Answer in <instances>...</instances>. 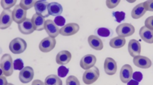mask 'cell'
I'll return each mask as SVG.
<instances>
[{
  "mask_svg": "<svg viewBox=\"0 0 153 85\" xmlns=\"http://www.w3.org/2000/svg\"><path fill=\"white\" fill-rule=\"evenodd\" d=\"M0 66L1 73H3L5 76H10L13 74V61L10 54L5 53L1 57Z\"/></svg>",
  "mask_w": 153,
  "mask_h": 85,
  "instance_id": "1",
  "label": "cell"
},
{
  "mask_svg": "<svg viewBox=\"0 0 153 85\" xmlns=\"http://www.w3.org/2000/svg\"><path fill=\"white\" fill-rule=\"evenodd\" d=\"M27 48V42L21 38H16L10 42L9 48L14 54H20L23 53Z\"/></svg>",
  "mask_w": 153,
  "mask_h": 85,
  "instance_id": "2",
  "label": "cell"
},
{
  "mask_svg": "<svg viewBox=\"0 0 153 85\" xmlns=\"http://www.w3.org/2000/svg\"><path fill=\"white\" fill-rule=\"evenodd\" d=\"M100 77V70L97 67L94 66L91 69L86 70L83 74V81L84 84H92Z\"/></svg>",
  "mask_w": 153,
  "mask_h": 85,
  "instance_id": "3",
  "label": "cell"
},
{
  "mask_svg": "<svg viewBox=\"0 0 153 85\" xmlns=\"http://www.w3.org/2000/svg\"><path fill=\"white\" fill-rule=\"evenodd\" d=\"M135 32V28L131 24L123 23L119 25L116 28V33L118 36L122 38H126L132 35Z\"/></svg>",
  "mask_w": 153,
  "mask_h": 85,
  "instance_id": "4",
  "label": "cell"
},
{
  "mask_svg": "<svg viewBox=\"0 0 153 85\" xmlns=\"http://www.w3.org/2000/svg\"><path fill=\"white\" fill-rule=\"evenodd\" d=\"M13 22V10H4L0 16V28L1 30L8 28Z\"/></svg>",
  "mask_w": 153,
  "mask_h": 85,
  "instance_id": "5",
  "label": "cell"
},
{
  "mask_svg": "<svg viewBox=\"0 0 153 85\" xmlns=\"http://www.w3.org/2000/svg\"><path fill=\"white\" fill-rule=\"evenodd\" d=\"M56 45V40L55 38H52V37H47L44 38L42 41L40 42L39 48V50L43 53H49L54 48Z\"/></svg>",
  "mask_w": 153,
  "mask_h": 85,
  "instance_id": "6",
  "label": "cell"
},
{
  "mask_svg": "<svg viewBox=\"0 0 153 85\" xmlns=\"http://www.w3.org/2000/svg\"><path fill=\"white\" fill-rule=\"evenodd\" d=\"M33 76H34V71L33 68L30 66H25L20 71L19 79L23 84L30 82L33 80Z\"/></svg>",
  "mask_w": 153,
  "mask_h": 85,
  "instance_id": "7",
  "label": "cell"
},
{
  "mask_svg": "<svg viewBox=\"0 0 153 85\" xmlns=\"http://www.w3.org/2000/svg\"><path fill=\"white\" fill-rule=\"evenodd\" d=\"M27 11H25L20 7V4L16 5L14 10H13V21L17 24L23 23L27 19Z\"/></svg>",
  "mask_w": 153,
  "mask_h": 85,
  "instance_id": "8",
  "label": "cell"
},
{
  "mask_svg": "<svg viewBox=\"0 0 153 85\" xmlns=\"http://www.w3.org/2000/svg\"><path fill=\"white\" fill-rule=\"evenodd\" d=\"M80 29L79 25L77 23H68L65 26L60 28L59 34L63 36H71L76 34Z\"/></svg>",
  "mask_w": 153,
  "mask_h": 85,
  "instance_id": "9",
  "label": "cell"
},
{
  "mask_svg": "<svg viewBox=\"0 0 153 85\" xmlns=\"http://www.w3.org/2000/svg\"><path fill=\"white\" fill-rule=\"evenodd\" d=\"M45 30L49 35V36L54 38L58 36L59 32H60V29L59 28V27L52 20H46Z\"/></svg>",
  "mask_w": 153,
  "mask_h": 85,
  "instance_id": "10",
  "label": "cell"
},
{
  "mask_svg": "<svg viewBox=\"0 0 153 85\" xmlns=\"http://www.w3.org/2000/svg\"><path fill=\"white\" fill-rule=\"evenodd\" d=\"M97 62V58L92 54H87L84 56L80 61V66L85 70L91 69L94 67Z\"/></svg>",
  "mask_w": 153,
  "mask_h": 85,
  "instance_id": "11",
  "label": "cell"
},
{
  "mask_svg": "<svg viewBox=\"0 0 153 85\" xmlns=\"http://www.w3.org/2000/svg\"><path fill=\"white\" fill-rule=\"evenodd\" d=\"M133 75V69L129 64H125L122 66L120 71V79L123 83L127 84L129 81L131 80Z\"/></svg>",
  "mask_w": 153,
  "mask_h": 85,
  "instance_id": "12",
  "label": "cell"
},
{
  "mask_svg": "<svg viewBox=\"0 0 153 85\" xmlns=\"http://www.w3.org/2000/svg\"><path fill=\"white\" fill-rule=\"evenodd\" d=\"M134 64L140 69H149L152 66V62L149 58L144 56H137L133 59Z\"/></svg>",
  "mask_w": 153,
  "mask_h": 85,
  "instance_id": "13",
  "label": "cell"
},
{
  "mask_svg": "<svg viewBox=\"0 0 153 85\" xmlns=\"http://www.w3.org/2000/svg\"><path fill=\"white\" fill-rule=\"evenodd\" d=\"M104 69H105V73L108 75H114L117 71L116 62L112 58H106L105 60V64H104Z\"/></svg>",
  "mask_w": 153,
  "mask_h": 85,
  "instance_id": "14",
  "label": "cell"
},
{
  "mask_svg": "<svg viewBox=\"0 0 153 85\" xmlns=\"http://www.w3.org/2000/svg\"><path fill=\"white\" fill-rule=\"evenodd\" d=\"M141 44L138 40L135 39H131L128 42V51L129 54L131 57H136L137 56H140L141 53Z\"/></svg>",
  "mask_w": 153,
  "mask_h": 85,
  "instance_id": "15",
  "label": "cell"
},
{
  "mask_svg": "<svg viewBox=\"0 0 153 85\" xmlns=\"http://www.w3.org/2000/svg\"><path fill=\"white\" fill-rule=\"evenodd\" d=\"M48 5L49 4L46 1H37L34 5L36 13L42 15L44 18L49 17Z\"/></svg>",
  "mask_w": 153,
  "mask_h": 85,
  "instance_id": "16",
  "label": "cell"
},
{
  "mask_svg": "<svg viewBox=\"0 0 153 85\" xmlns=\"http://www.w3.org/2000/svg\"><path fill=\"white\" fill-rule=\"evenodd\" d=\"M18 27L19 31L23 35H29L35 31L31 19H28V18H27L23 23L19 24Z\"/></svg>",
  "mask_w": 153,
  "mask_h": 85,
  "instance_id": "17",
  "label": "cell"
},
{
  "mask_svg": "<svg viewBox=\"0 0 153 85\" xmlns=\"http://www.w3.org/2000/svg\"><path fill=\"white\" fill-rule=\"evenodd\" d=\"M71 58H72V55L71 52H69L68 51H62L56 56V62L59 65H66L71 62Z\"/></svg>",
  "mask_w": 153,
  "mask_h": 85,
  "instance_id": "18",
  "label": "cell"
},
{
  "mask_svg": "<svg viewBox=\"0 0 153 85\" xmlns=\"http://www.w3.org/2000/svg\"><path fill=\"white\" fill-rule=\"evenodd\" d=\"M31 21L32 23H33V28H34L35 30H37V31H42V30H45L46 20L42 15L36 13V14L33 15V17H32Z\"/></svg>",
  "mask_w": 153,
  "mask_h": 85,
  "instance_id": "19",
  "label": "cell"
},
{
  "mask_svg": "<svg viewBox=\"0 0 153 85\" xmlns=\"http://www.w3.org/2000/svg\"><path fill=\"white\" fill-rule=\"evenodd\" d=\"M139 35L142 40L147 43H153V30L143 26L139 30Z\"/></svg>",
  "mask_w": 153,
  "mask_h": 85,
  "instance_id": "20",
  "label": "cell"
},
{
  "mask_svg": "<svg viewBox=\"0 0 153 85\" xmlns=\"http://www.w3.org/2000/svg\"><path fill=\"white\" fill-rule=\"evenodd\" d=\"M88 42L90 47L96 51H101L103 48V42L100 38L94 35H91L88 38Z\"/></svg>",
  "mask_w": 153,
  "mask_h": 85,
  "instance_id": "21",
  "label": "cell"
},
{
  "mask_svg": "<svg viewBox=\"0 0 153 85\" xmlns=\"http://www.w3.org/2000/svg\"><path fill=\"white\" fill-rule=\"evenodd\" d=\"M62 7L57 2H51L48 5V12L50 15L57 17L60 16L62 13Z\"/></svg>",
  "mask_w": 153,
  "mask_h": 85,
  "instance_id": "22",
  "label": "cell"
},
{
  "mask_svg": "<svg viewBox=\"0 0 153 85\" xmlns=\"http://www.w3.org/2000/svg\"><path fill=\"white\" fill-rule=\"evenodd\" d=\"M147 10L144 8L143 3H140V4H137V6L134 7V9L131 11V17L134 19H139L144 16V14L146 13Z\"/></svg>",
  "mask_w": 153,
  "mask_h": 85,
  "instance_id": "23",
  "label": "cell"
},
{
  "mask_svg": "<svg viewBox=\"0 0 153 85\" xmlns=\"http://www.w3.org/2000/svg\"><path fill=\"white\" fill-rule=\"evenodd\" d=\"M126 39L122 37L117 36L111 39L110 41V47L113 48H120L123 47L126 44Z\"/></svg>",
  "mask_w": 153,
  "mask_h": 85,
  "instance_id": "24",
  "label": "cell"
},
{
  "mask_svg": "<svg viewBox=\"0 0 153 85\" xmlns=\"http://www.w3.org/2000/svg\"><path fill=\"white\" fill-rule=\"evenodd\" d=\"M45 83L46 85H62V81L60 78L54 74L47 76L45 79Z\"/></svg>",
  "mask_w": 153,
  "mask_h": 85,
  "instance_id": "25",
  "label": "cell"
},
{
  "mask_svg": "<svg viewBox=\"0 0 153 85\" xmlns=\"http://www.w3.org/2000/svg\"><path fill=\"white\" fill-rule=\"evenodd\" d=\"M36 1H34V0H21L20 1V5L23 10L27 11L28 10L34 7Z\"/></svg>",
  "mask_w": 153,
  "mask_h": 85,
  "instance_id": "26",
  "label": "cell"
},
{
  "mask_svg": "<svg viewBox=\"0 0 153 85\" xmlns=\"http://www.w3.org/2000/svg\"><path fill=\"white\" fill-rule=\"evenodd\" d=\"M16 3L17 0H1V6L4 10H9L10 8L14 7L16 4Z\"/></svg>",
  "mask_w": 153,
  "mask_h": 85,
  "instance_id": "27",
  "label": "cell"
},
{
  "mask_svg": "<svg viewBox=\"0 0 153 85\" xmlns=\"http://www.w3.org/2000/svg\"><path fill=\"white\" fill-rule=\"evenodd\" d=\"M66 85H81V84L76 76H69L66 79Z\"/></svg>",
  "mask_w": 153,
  "mask_h": 85,
  "instance_id": "28",
  "label": "cell"
},
{
  "mask_svg": "<svg viewBox=\"0 0 153 85\" xmlns=\"http://www.w3.org/2000/svg\"><path fill=\"white\" fill-rule=\"evenodd\" d=\"M68 72L69 69L64 66H60L57 69V74H58V76L59 78L65 77L67 74H68Z\"/></svg>",
  "mask_w": 153,
  "mask_h": 85,
  "instance_id": "29",
  "label": "cell"
},
{
  "mask_svg": "<svg viewBox=\"0 0 153 85\" xmlns=\"http://www.w3.org/2000/svg\"><path fill=\"white\" fill-rule=\"evenodd\" d=\"M13 68H14V70H20L24 68V64L22 59H18L16 60H15L13 62Z\"/></svg>",
  "mask_w": 153,
  "mask_h": 85,
  "instance_id": "30",
  "label": "cell"
},
{
  "mask_svg": "<svg viewBox=\"0 0 153 85\" xmlns=\"http://www.w3.org/2000/svg\"><path fill=\"white\" fill-rule=\"evenodd\" d=\"M113 15L115 18V20H116V22L120 23L125 19L126 13L124 12H113Z\"/></svg>",
  "mask_w": 153,
  "mask_h": 85,
  "instance_id": "31",
  "label": "cell"
},
{
  "mask_svg": "<svg viewBox=\"0 0 153 85\" xmlns=\"http://www.w3.org/2000/svg\"><path fill=\"white\" fill-rule=\"evenodd\" d=\"M97 34L100 35V36L104 37V38H106V37L110 36V30L108 28H100L97 30Z\"/></svg>",
  "mask_w": 153,
  "mask_h": 85,
  "instance_id": "32",
  "label": "cell"
},
{
  "mask_svg": "<svg viewBox=\"0 0 153 85\" xmlns=\"http://www.w3.org/2000/svg\"><path fill=\"white\" fill-rule=\"evenodd\" d=\"M120 2V0H108L106 1V5L109 9H113L116 7Z\"/></svg>",
  "mask_w": 153,
  "mask_h": 85,
  "instance_id": "33",
  "label": "cell"
},
{
  "mask_svg": "<svg viewBox=\"0 0 153 85\" xmlns=\"http://www.w3.org/2000/svg\"><path fill=\"white\" fill-rule=\"evenodd\" d=\"M54 22L58 27H63L65 26V19L60 15V16L56 17L54 18Z\"/></svg>",
  "mask_w": 153,
  "mask_h": 85,
  "instance_id": "34",
  "label": "cell"
},
{
  "mask_svg": "<svg viewBox=\"0 0 153 85\" xmlns=\"http://www.w3.org/2000/svg\"><path fill=\"white\" fill-rule=\"evenodd\" d=\"M144 8L147 11L153 12V0H148L145 1L143 3Z\"/></svg>",
  "mask_w": 153,
  "mask_h": 85,
  "instance_id": "35",
  "label": "cell"
},
{
  "mask_svg": "<svg viewBox=\"0 0 153 85\" xmlns=\"http://www.w3.org/2000/svg\"><path fill=\"white\" fill-rule=\"evenodd\" d=\"M132 78H133L134 80L140 82L142 80V79H143V74L140 71H135V72L133 73Z\"/></svg>",
  "mask_w": 153,
  "mask_h": 85,
  "instance_id": "36",
  "label": "cell"
},
{
  "mask_svg": "<svg viewBox=\"0 0 153 85\" xmlns=\"http://www.w3.org/2000/svg\"><path fill=\"white\" fill-rule=\"evenodd\" d=\"M145 25L144 26L147 27V28L150 29V30H153V16H150L149 18H147L145 20Z\"/></svg>",
  "mask_w": 153,
  "mask_h": 85,
  "instance_id": "37",
  "label": "cell"
},
{
  "mask_svg": "<svg viewBox=\"0 0 153 85\" xmlns=\"http://www.w3.org/2000/svg\"><path fill=\"white\" fill-rule=\"evenodd\" d=\"M8 82L7 81L5 76L3 74V73H1V77H0V85H7Z\"/></svg>",
  "mask_w": 153,
  "mask_h": 85,
  "instance_id": "38",
  "label": "cell"
},
{
  "mask_svg": "<svg viewBox=\"0 0 153 85\" xmlns=\"http://www.w3.org/2000/svg\"><path fill=\"white\" fill-rule=\"evenodd\" d=\"M31 85H46L45 83H44L43 81L39 80V79H36L32 81Z\"/></svg>",
  "mask_w": 153,
  "mask_h": 85,
  "instance_id": "39",
  "label": "cell"
},
{
  "mask_svg": "<svg viewBox=\"0 0 153 85\" xmlns=\"http://www.w3.org/2000/svg\"><path fill=\"white\" fill-rule=\"evenodd\" d=\"M127 85H139V82L138 81L134 80V79H131L127 83Z\"/></svg>",
  "mask_w": 153,
  "mask_h": 85,
  "instance_id": "40",
  "label": "cell"
},
{
  "mask_svg": "<svg viewBox=\"0 0 153 85\" xmlns=\"http://www.w3.org/2000/svg\"><path fill=\"white\" fill-rule=\"evenodd\" d=\"M7 85H14L13 84H12V83H8Z\"/></svg>",
  "mask_w": 153,
  "mask_h": 85,
  "instance_id": "41",
  "label": "cell"
}]
</instances>
